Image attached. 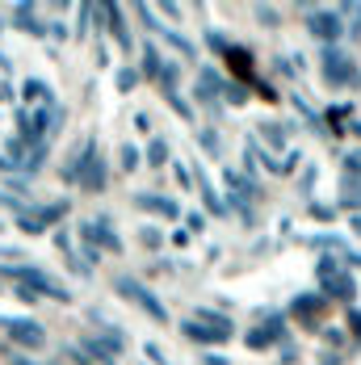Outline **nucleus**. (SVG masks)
Wrapping results in <instances>:
<instances>
[{
	"mask_svg": "<svg viewBox=\"0 0 361 365\" xmlns=\"http://www.w3.org/2000/svg\"><path fill=\"white\" fill-rule=\"evenodd\" d=\"M185 336L189 340H227L231 328H198V324H185Z\"/></svg>",
	"mask_w": 361,
	"mask_h": 365,
	"instance_id": "obj_7",
	"label": "nucleus"
},
{
	"mask_svg": "<svg viewBox=\"0 0 361 365\" xmlns=\"http://www.w3.org/2000/svg\"><path fill=\"white\" fill-rule=\"evenodd\" d=\"M26 101H46L51 106V88L42 80H26Z\"/></svg>",
	"mask_w": 361,
	"mask_h": 365,
	"instance_id": "obj_8",
	"label": "nucleus"
},
{
	"mask_svg": "<svg viewBox=\"0 0 361 365\" xmlns=\"http://www.w3.org/2000/svg\"><path fill=\"white\" fill-rule=\"evenodd\" d=\"M13 17H17V30H26V34H34V38L46 34V30L34 21V9H30V4H17V13H13Z\"/></svg>",
	"mask_w": 361,
	"mask_h": 365,
	"instance_id": "obj_5",
	"label": "nucleus"
},
{
	"mask_svg": "<svg viewBox=\"0 0 361 365\" xmlns=\"http://www.w3.org/2000/svg\"><path fill=\"white\" fill-rule=\"evenodd\" d=\"M311 30L320 38H336L340 34V17H332V13H320V17H311Z\"/></svg>",
	"mask_w": 361,
	"mask_h": 365,
	"instance_id": "obj_6",
	"label": "nucleus"
},
{
	"mask_svg": "<svg viewBox=\"0 0 361 365\" xmlns=\"http://www.w3.org/2000/svg\"><path fill=\"white\" fill-rule=\"evenodd\" d=\"M122 168H126V173H131V168H139V147H122Z\"/></svg>",
	"mask_w": 361,
	"mask_h": 365,
	"instance_id": "obj_13",
	"label": "nucleus"
},
{
	"mask_svg": "<svg viewBox=\"0 0 361 365\" xmlns=\"http://www.w3.org/2000/svg\"><path fill=\"white\" fill-rule=\"evenodd\" d=\"M164 160H168V143H164V139H156V143L147 147V164H156V168H160Z\"/></svg>",
	"mask_w": 361,
	"mask_h": 365,
	"instance_id": "obj_11",
	"label": "nucleus"
},
{
	"mask_svg": "<svg viewBox=\"0 0 361 365\" xmlns=\"http://www.w3.org/2000/svg\"><path fill=\"white\" fill-rule=\"evenodd\" d=\"M139 206H143V210H156V215H164V219L177 215V202H168V197H151V193H139Z\"/></svg>",
	"mask_w": 361,
	"mask_h": 365,
	"instance_id": "obj_4",
	"label": "nucleus"
},
{
	"mask_svg": "<svg viewBox=\"0 0 361 365\" xmlns=\"http://www.w3.org/2000/svg\"><path fill=\"white\" fill-rule=\"evenodd\" d=\"M273 340H278V319H273L265 331H253V336H248V344H253V349H260V344H273Z\"/></svg>",
	"mask_w": 361,
	"mask_h": 365,
	"instance_id": "obj_10",
	"label": "nucleus"
},
{
	"mask_svg": "<svg viewBox=\"0 0 361 365\" xmlns=\"http://www.w3.org/2000/svg\"><path fill=\"white\" fill-rule=\"evenodd\" d=\"M0 68H9V63H4V55H0Z\"/></svg>",
	"mask_w": 361,
	"mask_h": 365,
	"instance_id": "obj_17",
	"label": "nucleus"
},
{
	"mask_svg": "<svg viewBox=\"0 0 361 365\" xmlns=\"http://www.w3.org/2000/svg\"><path fill=\"white\" fill-rule=\"evenodd\" d=\"M143 72L147 76H160V51H151V46L143 51Z\"/></svg>",
	"mask_w": 361,
	"mask_h": 365,
	"instance_id": "obj_12",
	"label": "nucleus"
},
{
	"mask_svg": "<svg viewBox=\"0 0 361 365\" xmlns=\"http://www.w3.org/2000/svg\"><path fill=\"white\" fill-rule=\"evenodd\" d=\"M135 80H139V76H135V72H118V88L126 93V88H135Z\"/></svg>",
	"mask_w": 361,
	"mask_h": 365,
	"instance_id": "obj_14",
	"label": "nucleus"
},
{
	"mask_svg": "<svg viewBox=\"0 0 361 365\" xmlns=\"http://www.w3.org/2000/svg\"><path fill=\"white\" fill-rule=\"evenodd\" d=\"M13 365H34V361H26V357H13Z\"/></svg>",
	"mask_w": 361,
	"mask_h": 365,
	"instance_id": "obj_16",
	"label": "nucleus"
},
{
	"mask_svg": "<svg viewBox=\"0 0 361 365\" xmlns=\"http://www.w3.org/2000/svg\"><path fill=\"white\" fill-rule=\"evenodd\" d=\"M324 76H327V80H336V84H345V80H353V63H349V59H345L340 51H327Z\"/></svg>",
	"mask_w": 361,
	"mask_h": 365,
	"instance_id": "obj_3",
	"label": "nucleus"
},
{
	"mask_svg": "<svg viewBox=\"0 0 361 365\" xmlns=\"http://www.w3.org/2000/svg\"><path fill=\"white\" fill-rule=\"evenodd\" d=\"M0 328H9V336L26 349H42L46 344V331L38 328L34 319H0Z\"/></svg>",
	"mask_w": 361,
	"mask_h": 365,
	"instance_id": "obj_2",
	"label": "nucleus"
},
{
	"mask_svg": "<svg viewBox=\"0 0 361 365\" xmlns=\"http://www.w3.org/2000/svg\"><path fill=\"white\" fill-rule=\"evenodd\" d=\"M198 185H202V193H206V206H210L215 215H223V202L215 197V189H210V181H206V173H202V168H198Z\"/></svg>",
	"mask_w": 361,
	"mask_h": 365,
	"instance_id": "obj_9",
	"label": "nucleus"
},
{
	"mask_svg": "<svg viewBox=\"0 0 361 365\" xmlns=\"http://www.w3.org/2000/svg\"><path fill=\"white\" fill-rule=\"evenodd\" d=\"M168 42H173L177 51H185V55H193V46H189V42H185V38H180V34H168Z\"/></svg>",
	"mask_w": 361,
	"mask_h": 365,
	"instance_id": "obj_15",
	"label": "nucleus"
},
{
	"mask_svg": "<svg viewBox=\"0 0 361 365\" xmlns=\"http://www.w3.org/2000/svg\"><path fill=\"white\" fill-rule=\"evenodd\" d=\"M113 286H118V294H122L126 302H135V307H143V311L151 315V319H160V324L168 319V311H164V302H156V298H151V290H147L143 282H131V277H118Z\"/></svg>",
	"mask_w": 361,
	"mask_h": 365,
	"instance_id": "obj_1",
	"label": "nucleus"
}]
</instances>
